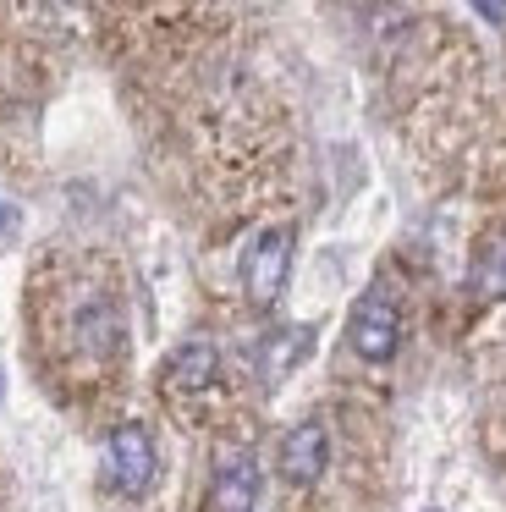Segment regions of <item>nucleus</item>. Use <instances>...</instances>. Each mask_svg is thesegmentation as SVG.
<instances>
[{
	"mask_svg": "<svg viewBox=\"0 0 506 512\" xmlns=\"http://www.w3.org/2000/svg\"><path fill=\"white\" fill-rule=\"evenodd\" d=\"M28 331L33 364L61 402L94 408L121 391L132 358V325L110 259L55 254L50 265H39L28 292Z\"/></svg>",
	"mask_w": 506,
	"mask_h": 512,
	"instance_id": "nucleus-1",
	"label": "nucleus"
},
{
	"mask_svg": "<svg viewBox=\"0 0 506 512\" xmlns=\"http://www.w3.org/2000/svg\"><path fill=\"white\" fill-rule=\"evenodd\" d=\"M231 397V380H226V353H220L209 336H193L182 342L171 358L160 364V402L171 408L176 424L187 430H204V424H220Z\"/></svg>",
	"mask_w": 506,
	"mask_h": 512,
	"instance_id": "nucleus-2",
	"label": "nucleus"
},
{
	"mask_svg": "<svg viewBox=\"0 0 506 512\" xmlns=\"http://www.w3.org/2000/svg\"><path fill=\"white\" fill-rule=\"evenodd\" d=\"M347 342L363 364H391L396 347H402V292L391 281H374L358 303H352V320H347Z\"/></svg>",
	"mask_w": 506,
	"mask_h": 512,
	"instance_id": "nucleus-3",
	"label": "nucleus"
},
{
	"mask_svg": "<svg viewBox=\"0 0 506 512\" xmlns=\"http://www.w3.org/2000/svg\"><path fill=\"white\" fill-rule=\"evenodd\" d=\"M105 479L116 496L143 501L160 479V446H154V430L143 419H121L105 441Z\"/></svg>",
	"mask_w": 506,
	"mask_h": 512,
	"instance_id": "nucleus-4",
	"label": "nucleus"
},
{
	"mask_svg": "<svg viewBox=\"0 0 506 512\" xmlns=\"http://www.w3.org/2000/svg\"><path fill=\"white\" fill-rule=\"evenodd\" d=\"M242 292H248L259 309H270L286 287V270H292V232L286 226H264V232L248 237L242 248Z\"/></svg>",
	"mask_w": 506,
	"mask_h": 512,
	"instance_id": "nucleus-5",
	"label": "nucleus"
},
{
	"mask_svg": "<svg viewBox=\"0 0 506 512\" xmlns=\"http://www.w3.org/2000/svg\"><path fill=\"white\" fill-rule=\"evenodd\" d=\"M259 507V463L242 441H226L204 479V512H253Z\"/></svg>",
	"mask_w": 506,
	"mask_h": 512,
	"instance_id": "nucleus-6",
	"label": "nucleus"
},
{
	"mask_svg": "<svg viewBox=\"0 0 506 512\" xmlns=\"http://www.w3.org/2000/svg\"><path fill=\"white\" fill-rule=\"evenodd\" d=\"M275 468H281V479L292 490H314L319 479L330 474V424L325 419H297L292 430L281 435Z\"/></svg>",
	"mask_w": 506,
	"mask_h": 512,
	"instance_id": "nucleus-7",
	"label": "nucleus"
},
{
	"mask_svg": "<svg viewBox=\"0 0 506 512\" xmlns=\"http://www.w3.org/2000/svg\"><path fill=\"white\" fill-rule=\"evenodd\" d=\"M468 292L479 303H506V221H490L468 259Z\"/></svg>",
	"mask_w": 506,
	"mask_h": 512,
	"instance_id": "nucleus-8",
	"label": "nucleus"
},
{
	"mask_svg": "<svg viewBox=\"0 0 506 512\" xmlns=\"http://www.w3.org/2000/svg\"><path fill=\"white\" fill-rule=\"evenodd\" d=\"M473 6H479L490 23H506V0H473Z\"/></svg>",
	"mask_w": 506,
	"mask_h": 512,
	"instance_id": "nucleus-9",
	"label": "nucleus"
}]
</instances>
